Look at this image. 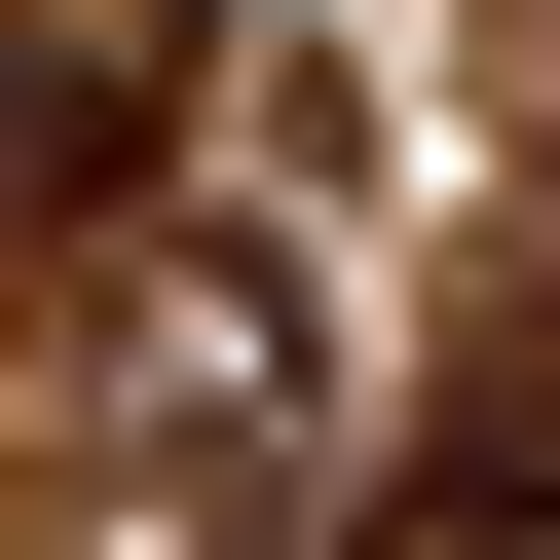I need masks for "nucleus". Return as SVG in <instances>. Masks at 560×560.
I'll return each instance as SVG.
<instances>
[{"label": "nucleus", "instance_id": "obj_1", "mask_svg": "<svg viewBox=\"0 0 560 560\" xmlns=\"http://www.w3.org/2000/svg\"><path fill=\"white\" fill-rule=\"evenodd\" d=\"M113 411H150V486H224V448H300V261H261V224H187L150 300H113Z\"/></svg>", "mask_w": 560, "mask_h": 560}, {"label": "nucleus", "instance_id": "obj_2", "mask_svg": "<svg viewBox=\"0 0 560 560\" xmlns=\"http://www.w3.org/2000/svg\"><path fill=\"white\" fill-rule=\"evenodd\" d=\"M150 113H187V0H0V224L150 187Z\"/></svg>", "mask_w": 560, "mask_h": 560}, {"label": "nucleus", "instance_id": "obj_3", "mask_svg": "<svg viewBox=\"0 0 560 560\" xmlns=\"http://www.w3.org/2000/svg\"><path fill=\"white\" fill-rule=\"evenodd\" d=\"M374 560H560V374H523V411H448V448H411V523H374Z\"/></svg>", "mask_w": 560, "mask_h": 560}]
</instances>
